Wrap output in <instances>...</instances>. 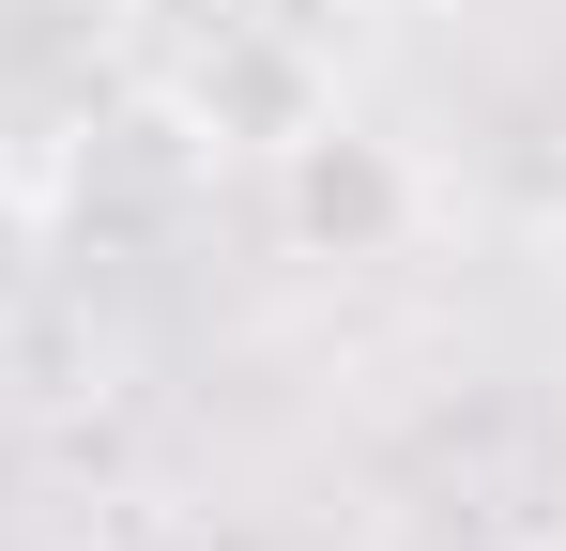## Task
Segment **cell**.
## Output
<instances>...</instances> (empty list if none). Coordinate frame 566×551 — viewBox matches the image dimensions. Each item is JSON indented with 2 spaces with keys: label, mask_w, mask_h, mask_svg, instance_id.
Masks as SVG:
<instances>
[{
  "label": "cell",
  "mask_w": 566,
  "mask_h": 551,
  "mask_svg": "<svg viewBox=\"0 0 566 551\" xmlns=\"http://www.w3.org/2000/svg\"><path fill=\"white\" fill-rule=\"evenodd\" d=\"M276 230L306 246V261H398L413 230H429V169L382 138V123H306L276 154Z\"/></svg>",
  "instance_id": "cell-1"
},
{
  "label": "cell",
  "mask_w": 566,
  "mask_h": 551,
  "mask_svg": "<svg viewBox=\"0 0 566 551\" xmlns=\"http://www.w3.org/2000/svg\"><path fill=\"white\" fill-rule=\"evenodd\" d=\"M169 107H185V138H199V154H261V169H276V154L322 123V107H337V92H322V62H306L291 31L230 15V31H214V62H199Z\"/></svg>",
  "instance_id": "cell-2"
},
{
  "label": "cell",
  "mask_w": 566,
  "mask_h": 551,
  "mask_svg": "<svg viewBox=\"0 0 566 551\" xmlns=\"http://www.w3.org/2000/svg\"><path fill=\"white\" fill-rule=\"evenodd\" d=\"M31 276H46V215H31V199L0 184V322L31 306Z\"/></svg>",
  "instance_id": "cell-3"
},
{
  "label": "cell",
  "mask_w": 566,
  "mask_h": 551,
  "mask_svg": "<svg viewBox=\"0 0 566 551\" xmlns=\"http://www.w3.org/2000/svg\"><path fill=\"white\" fill-rule=\"evenodd\" d=\"M552 291H566V184H552Z\"/></svg>",
  "instance_id": "cell-4"
},
{
  "label": "cell",
  "mask_w": 566,
  "mask_h": 551,
  "mask_svg": "<svg viewBox=\"0 0 566 551\" xmlns=\"http://www.w3.org/2000/svg\"><path fill=\"white\" fill-rule=\"evenodd\" d=\"M337 15H429V0H337Z\"/></svg>",
  "instance_id": "cell-5"
},
{
  "label": "cell",
  "mask_w": 566,
  "mask_h": 551,
  "mask_svg": "<svg viewBox=\"0 0 566 551\" xmlns=\"http://www.w3.org/2000/svg\"><path fill=\"white\" fill-rule=\"evenodd\" d=\"M199 551H276V537H199Z\"/></svg>",
  "instance_id": "cell-6"
}]
</instances>
